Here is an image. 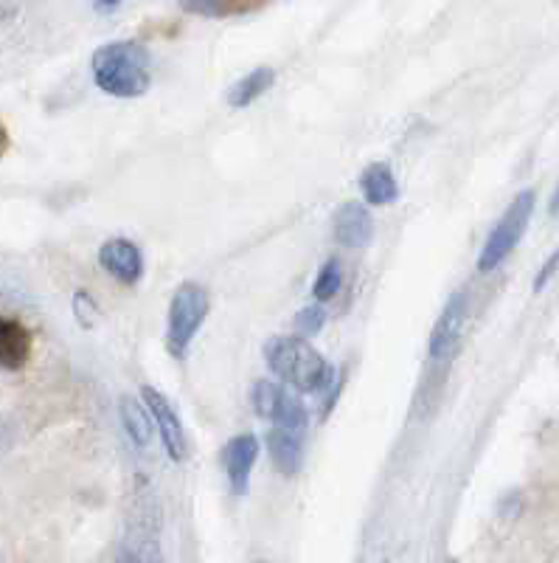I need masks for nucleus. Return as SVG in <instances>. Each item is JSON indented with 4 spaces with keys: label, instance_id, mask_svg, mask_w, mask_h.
Instances as JSON below:
<instances>
[{
    "label": "nucleus",
    "instance_id": "obj_14",
    "mask_svg": "<svg viewBox=\"0 0 559 563\" xmlns=\"http://www.w3.org/2000/svg\"><path fill=\"white\" fill-rule=\"evenodd\" d=\"M121 426L127 431L130 442L135 449H147L149 437H153V417H149V409H144V404H138L135 397H121L119 404Z\"/></svg>",
    "mask_w": 559,
    "mask_h": 563
},
{
    "label": "nucleus",
    "instance_id": "obj_16",
    "mask_svg": "<svg viewBox=\"0 0 559 563\" xmlns=\"http://www.w3.org/2000/svg\"><path fill=\"white\" fill-rule=\"evenodd\" d=\"M340 282H344V274H340V263L337 260H329L324 268L315 276V285H312V296L318 301H329L332 296L340 290Z\"/></svg>",
    "mask_w": 559,
    "mask_h": 563
},
{
    "label": "nucleus",
    "instance_id": "obj_8",
    "mask_svg": "<svg viewBox=\"0 0 559 563\" xmlns=\"http://www.w3.org/2000/svg\"><path fill=\"white\" fill-rule=\"evenodd\" d=\"M467 321V296L456 294L450 296V301L441 310L439 321L433 327L431 341H427V352H431L433 361H445L452 350H456L458 339H461V330H465Z\"/></svg>",
    "mask_w": 559,
    "mask_h": 563
},
{
    "label": "nucleus",
    "instance_id": "obj_11",
    "mask_svg": "<svg viewBox=\"0 0 559 563\" xmlns=\"http://www.w3.org/2000/svg\"><path fill=\"white\" fill-rule=\"evenodd\" d=\"M259 456V442L250 434H239L225 445V471H228V482L234 493H245L250 482V471Z\"/></svg>",
    "mask_w": 559,
    "mask_h": 563
},
{
    "label": "nucleus",
    "instance_id": "obj_4",
    "mask_svg": "<svg viewBox=\"0 0 559 563\" xmlns=\"http://www.w3.org/2000/svg\"><path fill=\"white\" fill-rule=\"evenodd\" d=\"M532 211H534L532 189L517 195V198L512 200V206L503 211V218L497 220V225L492 229V234L487 238V243H483L481 256H478V268H481L483 274L495 271L497 265H501L503 260H506V256L515 251V245L521 243V238L526 234L528 220H532Z\"/></svg>",
    "mask_w": 559,
    "mask_h": 563
},
{
    "label": "nucleus",
    "instance_id": "obj_3",
    "mask_svg": "<svg viewBox=\"0 0 559 563\" xmlns=\"http://www.w3.org/2000/svg\"><path fill=\"white\" fill-rule=\"evenodd\" d=\"M209 290L198 282H183L175 290L172 305H169V327H166V341H169V350L175 355H183L189 350L191 339L198 335L205 316H209Z\"/></svg>",
    "mask_w": 559,
    "mask_h": 563
},
{
    "label": "nucleus",
    "instance_id": "obj_5",
    "mask_svg": "<svg viewBox=\"0 0 559 563\" xmlns=\"http://www.w3.org/2000/svg\"><path fill=\"white\" fill-rule=\"evenodd\" d=\"M254 409L265 420L276 422V429L301 431L306 426L304 404L276 380H259L254 386Z\"/></svg>",
    "mask_w": 559,
    "mask_h": 563
},
{
    "label": "nucleus",
    "instance_id": "obj_18",
    "mask_svg": "<svg viewBox=\"0 0 559 563\" xmlns=\"http://www.w3.org/2000/svg\"><path fill=\"white\" fill-rule=\"evenodd\" d=\"M557 265H559V251H557V254L551 256V260H548L546 265H543L540 276H537V279H534V290H543V288H546V282L551 279L554 271H557Z\"/></svg>",
    "mask_w": 559,
    "mask_h": 563
},
{
    "label": "nucleus",
    "instance_id": "obj_15",
    "mask_svg": "<svg viewBox=\"0 0 559 563\" xmlns=\"http://www.w3.org/2000/svg\"><path fill=\"white\" fill-rule=\"evenodd\" d=\"M273 82H276L273 68L250 70L248 77H242L239 82L231 88L228 104H231V108H248V104L256 102L261 93H267V88H273Z\"/></svg>",
    "mask_w": 559,
    "mask_h": 563
},
{
    "label": "nucleus",
    "instance_id": "obj_13",
    "mask_svg": "<svg viewBox=\"0 0 559 563\" xmlns=\"http://www.w3.org/2000/svg\"><path fill=\"white\" fill-rule=\"evenodd\" d=\"M360 189L371 206L394 203L400 198V184H396L394 173L385 164H371L366 173L360 175Z\"/></svg>",
    "mask_w": 559,
    "mask_h": 563
},
{
    "label": "nucleus",
    "instance_id": "obj_21",
    "mask_svg": "<svg viewBox=\"0 0 559 563\" xmlns=\"http://www.w3.org/2000/svg\"><path fill=\"white\" fill-rule=\"evenodd\" d=\"M256 563H267V561H256Z\"/></svg>",
    "mask_w": 559,
    "mask_h": 563
},
{
    "label": "nucleus",
    "instance_id": "obj_9",
    "mask_svg": "<svg viewBox=\"0 0 559 563\" xmlns=\"http://www.w3.org/2000/svg\"><path fill=\"white\" fill-rule=\"evenodd\" d=\"M335 240L346 249H362L374 240V218L357 200H349L335 211Z\"/></svg>",
    "mask_w": 559,
    "mask_h": 563
},
{
    "label": "nucleus",
    "instance_id": "obj_10",
    "mask_svg": "<svg viewBox=\"0 0 559 563\" xmlns=\"http://www.w3.org/2000/svg\"><path fill=\"white\" fill-rule=\"evenodd\" d=\"M32 358V333L18 319L0 316V369L18 372Z\"/></svg>",
    "mask_w": 559,
    "mask_h": 563
},
{
    "label": "nucleus",
    "instance_id": "obj_17",
    "mask_svg": "<svg viewBox=\"0 0 559 563\" xmlns=\"http://www.w3.org/2000/svg\"><path fill=\"white\" fill-rule=\"evenodd\" d=\"M324 321H326V313L324 308H318V305H315V308H304L299 316H295V327H299L304 335L318 333L321 327H324Z\"/></svg>",
    "mask_w": 559,
    "mask_h": 563
},
{
    "label": "nucleus",
    "instance_id": "obj_12",
    "mask_svg": "<svg viewBox=\"0 0 559 563\" xmlns=\"http://www.w3.org/2000/svg\"><path fill=\"white\" fill-rule=\"evenodd\" d=\"M267 451H270V460L273 465L279 467L284 476H293L299 474L301 467V440L295 437V431H287V429H270L267 431Z\"/></svg>",
    "mask_w": 559,
    "mask_h": 563
},
{
    "label": "nucleus",
    "instance_id": "obj_20",
    "mask_svg": "<svg viewBox=\"0 0 559 563\" xmlns=\"http://www.w3.org/2000/svg\"><path fill=\"white\" fill-rule=\"evenodd\" d=\"M127 563H141V561H135V558H127Z\"/></svg>",
    "mask_w": 559,
    "mask_h": 563
},
{
    "label": "nucleus",
    "instance_id": "obj_19",
    "mask_svg": "<svg viewBox=\"0 0 559 563\" xmlns=\"http://www.w3.org/2000/svg\"><path fill=\"white\" fill-rule=\"evenodd\" d=\"M551 211H554V214L559 211V186H557V192H554V198H551Z\"/></svg>",
    "mask_w": 559,
    "mask_h": 563
},
{
    "label": "nucleus",
    "instance_id": "obj_7",
    "mask_svg": "<svg viewBox=\"0 0 559 563\" xmlns=\"http://www.w3.org/2000/svg\"><path fill=\"white\" fill-rule=\"evenodd\" d=\"M99 263L121 285H138L144 276V254L127 238H113L99 249Z\"/></svg>",
    "mask_w": 559,
    "mask_h": 563
},
{
    "label": "nucleus",
    "instance_id": "obj_2",
    "mask_svg": "<svg viewBox=\"0 0 559 563\" xmlns=\"http://www.w3.org/2000/svg\"><path fill=\"white\" fill-rule=\"evenodd\" d=\"M265 361L290 386L299 391H321L329 386L332 366L329 361L321 355L310 341L299 339V335H276L265 344Z\"/></svg>",
    "mask_w": 559,
    "mask_h": 563
},
{
    "label": "nucleus",
    "instance_id": "obj_6",
    "mask_svg": "<svg viewBox=\"0 0 559 563\" xmlns=\"http://www.w3.org/2000/svg\"><path fill=\"white\" fill-rule=\"evenodd\" d=\"M141 397H144V406L149 409V417H153L155 429H158L166 454L172 456L175 462H183L186 460L183 422H180V417L175 415L172 404H169L158 389H153V386H144V389H141Z\"/></svg>",
    "mask_w": 559,
    "mask_h": 563
},
{
    "label": "nucleus",
    "instance_id": "obj_1",
    "mask_svg": "<svg viewBox=\"0 0 559 563\" xmlns=\"http://www.w3.org/2000/svg\"><path fill=\"white\" fill-rule=\"evenodd\" d=\"M149 52L135 40H119V43L102 45L93 54V79L96 85L119 99L144 97L153 85V68H149Z\"/></svg>",
    "mask_w": 559,
    "mask_h": 563
}]
</instances>
